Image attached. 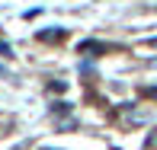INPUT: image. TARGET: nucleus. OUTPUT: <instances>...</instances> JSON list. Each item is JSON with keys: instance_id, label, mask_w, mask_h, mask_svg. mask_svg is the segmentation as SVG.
<instances>
[{"instance_id": "f257e3e1", "label": "nucleus", "mask_w": 157, "mask_h": 150, "mask_svg": "<svg viewBox=\"0 0 157 150\" xmlns=\"http://www.w3.org/2000/svg\"><path fill=\"white\" fill-rule=\"evenodd\" d=\"M80 54H106V45H99V42H83Z\"/></svg>"}, {"instance_id": "f03ea898", "label": "nucleus", "mask_w": 157, "mask_h": 150, "mask_svg": "<svg viewBox=\"0 0 157 150\" xmlns=\"http://www.w3.org/2000/svg\"><path fill=\"white\" fill-rule=\"evenodd\" d=\"M39 38H42V42H61V38H64V29H55V32H42Z\"/></svg>"}, {"instance_id": "7ed1b4c3", "label": "nucleus", "mask_w": 157, "mask_h": 150, "mask_svg": "<svg viewBox=\"0 0 157 150\" xmlns=\"http://www.w3.org/2000/svg\"><path fill=\"white\" fill-rule=\"evenodd\" d=\"M151 96H157V86H154V90H151Z\"/></svg>"}]
</instances>
